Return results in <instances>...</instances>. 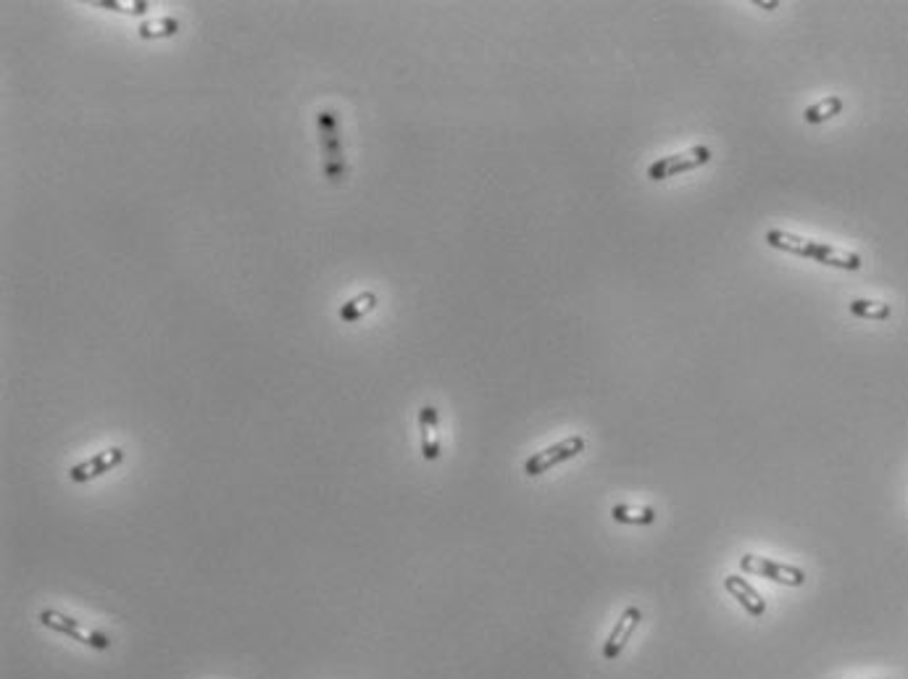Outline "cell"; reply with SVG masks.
I'll list each match as a JSON object with an SVG mask.
<instances>
[{"label": "cell", "instance_id": "obj_1", "mask_svg": "<svg viewBox=\"0 0 908 679\" xmlns=\"http://www.w3.org/2000/svg\"><path fill=\"white\" fill-rule=\"evenodd\" d=\"M764 240H766V245H772L777 251L801 256V259H811V261L824 263V266H834V269H845V271H856V269H861V263H864L858 253L834 248V245L819 242V240L793 235V232H785V230H769L764 235Z\"/></svg>", "mask_w": 908, "mask_h": 679}, {"label": "cell", "instance_id": "obj_2", "mask_svg": "<svg viewBox=\"0 0 908 679\" xmlns=\"http://www.w3.org/2000/svg\"><path fill=\"white\" fill-rule=\"evenodd\" d=\"M316 127H319L321 153H324V174L332 184H342L348 174V163H345V151H342V130H340L338 113L330 108L319 111Z\"/></svg>", "mask_w": 908, "mask_h": 679}, {"label": "cell", "instance_id": "obj_3", "mask_svg": "<svg viewBox=\"0 0 908 679\" xmlns=\"http://www.w3.org/2000/svg\"><path fill=\"white\" fill-rule=\"evenodd\" d=\"M37 619H40L43 627L53 629V632H58V635H66V637L77 640V643L87 645V648H95V651H108V648H111V640L105 637L104 632L82 627L77 619H72V616H66V614H61V611L43 608V611L37 614Z\"/></svg>", "mask_w": 908, "mask_h": 679}, {"label": "cell", "instance_id": "obj_4", "mask_svg": "<svg viewBox=\"0 0 908 679\" xmlns=\"http://www.w3.org/2000/svg\"><path fill=\"white\" fill-rule=\"evenodd\" d=\"M708 161H711V151L706 145H693V148H687L682 153L653 161L648 166V180L650 182H664L669 177H676V174H685V172H693L698 166H706Z\"/></svg>", "mask_w": 908, "mask_h": 679}, {"label": "cell", "instance_id": "obj_5", "mask_svg": "<svg viewBox=\"0 0 908 679\" xmlns=\"http://www.w3.org/2000/svg\"><path fill=\"white\" fill-rule=\"evenodd\" d=\"M740 569H743L745 575L764 576V579H772V582L787 585V587H801V585H805L804 569H798V566H790V564H777V561H769L766 556H753V553H745V556L740 558Z\"/></svg>", "mask_w": 908, "mask_h": 679}, {"label": "cell", "instance_id": "obj_6", "mask_svg": "<svg viewBox=\"0 0 908 679\" xmlns=\"http://www.w3.org/2000/svg\"><path fill=\"white\" fill-rule=\"evenodd\" d=\"M582 450H585V438L571 435L567 440H561V443L550 445V448H545L540 453L529 456V458L524 461V474H527V477H540V474L550 471L553 467H558V464L569 461L574 456H579Z\"/></svg>", "mask_w": 908, "mask_h": 679}, {"label": "cell", "instance_id": "obj_7", "mask_svg": "<svg viewBox=\"0 0 908 679\" xmlns=\"http://www.w3.org/2000/svg\"><path fill=\"white\" fill-rule=\"evenodd\" d=\"M122 461H124V450L122 448H108V450H101V453H95V456L74 464L69 469V479L77 482V485L90 482V479H98V477H104L105 471L116 469Z\"/></svg>", "mask_w": 908, "mask_h": 679}, {"label": "cell", "instance_id": "obj_8", "mask_svg": "<svg viewBox=\"0 0 908 679\" xmlns=\"http://www.w3.org/2000/svg\"><path fill=\"white\" fill-rule=\"evenodd\" d=\"M640 622H643V611L637 605H627L622 611V616H619V622L611 629L606 645H603V658L606 661H614V658L622 655L624 645L629 643V637L635 635V629L640 627Z\"/></svg>", "mask_w": 908, "mask_h": 679}, {"label": "cell", "instance_id": "obj_9", "mask_svg": "<svg viewBox=\"0 0 908 679\" xmlns=\"http://www.w3.org/2000/svg\"><path fill=\"white\" fill-rule=\"evenodd\" d=\"M419 429H421V456L427 461L440 458V417L435 406L419 408Z\"/></svg>", "mask_w": 908, "mask_h": 679}, {"label": "cell", "instance_id": "obj_10", "mask_svg": "<svg viewBox=\"0 0 908 679\" xmlns=\"http://www.w3.org/2000/svg\"><path fill=\"white\" fill-rule=\"evenodd\" d=\"M725 587H726V593L735 598V601L740 603L751 616H764L766 614V601L761 598V593L753 587L751 582L745 579L743 575H726L725 576Z\"/></svg>", "mask_w": 908, "mask_h": 679}, {"label": "cell", "instance_id": "obj_11", "mask_svg": "<svg viewBox=\"0 0 908 679\" xmlns=\"http://www.w3.org/2000/svg\"><path fill=\"white\" fill-rule=\"evenodd\" d=\"M374 309H377V295H374L371 290H366V292L356 295V298H350L348 303L340 306V321H345V324L361 321L363 316L371 314Z\"/></svg>", "mask_w": 908, "mask_h": 679}, {"label": "cell", "instance_id": "obj_12", "mask_svg": "<svg viewBox=\"0 0 908 679\" xmlns=\"http://www.w3.org/2000/svg\"><path fill=\"white\" fill-rule=\"evenodd\" d=\"M843 98L840 95H830V98H824V101H819V103H814V105H808L804 111V122L805 124H822V122H830V119H834L840 111H843Z\"/></svg>", "mask_w": 908, "mask_h": 679}, {"label": "cell", "instance_id": "obj_13", "mask_svg": "<svg viewBox=\"0 0 908 679\" xmlns=\"http://www.w3.org/2000/svg\"><path fill=\"white\" fill-rule=\"evenodd\" d=\"M611 519L619 524H635V526H648L656 522V511L646 506V508H635V506H614L611 508Z\"/></svg>", "mask_w": 908, "mask_h": 679}, {"label": "cell", "instance_id": "obj_14", "mask_svg": "<svg viewBox=\"0 0 908 679\" xmlns=\"http://www.w3.org/2000/svg\"><path fill=\"white\" fill-rule=\"evenodd\" d=\"M851 314L858 316V319H872V321H884L893 316V309L883 303V300H866V298H856L851 300Z\"/></svg>", "mask_w": 908, "mask_h": 679}, {"label": "cell", "instance_id": "obj_15", "mask_svg": "<svg viewBox=\"0 0 908 679\" xmlns=\"http://www.w3.org/2000/svg\"><path fill=\"white\" fill-rule=\"evenodd\" d=\"M180 32V22L174 19H153V22H143L137 26V34L143 40H163V37H174Z\"/></svg>", "mask_w": 908, "mask_h": 679}, {"label": "cell", "instance_id": "obj_16", "mask_svg": "<svg viewBox=\"0 0 908 679\" xmlns=\"http://www.w3.org/2000/svg\"><path fill=\"white\" fill-rule=\"evenodd\" d=\"M104 8H111V11H122V14H132V16H143V14H148L151 11V3H145V0H140V3H101Z\"/></svg>", "mask_w": 908, "mask_h": 679}, {"label": "cell", "instance_id": "obj_17", "mask_svg": "<svg viewBox=\"0 0 908 679\" xmlns=\"http://www.w3.org/2000/svg\"><path fill=\"white\" fill-rule=\"evenodd\" d=\"M761 8H766V11H772V8H777V3H758Z\"/></svg>", "mask_w": 908, "mask_h": 679}]
</instances>
